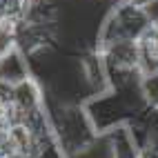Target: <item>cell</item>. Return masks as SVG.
I'll use <instances>...</instances> for the list:
<instances>
[{"mask_svg": "<svg viewBox=\"0 0 158 158\" xmlns=\"http://www.w3.org/2000/svg\"><path fill=\"white\" fill-rule=\"evenodd\" d=\"M149 20L143 14V9L134 0H120L111 9L109 18L98 34V43H111V40H138L149 31Z\"/></svg>", "mask_w": 158, "mask_h": 158, "instance_id": "1", "label": "cell"}, {"mask_svg": "<svg viewBox=\"0 0 158 158\" xmlns=\"http://www.w3.org/2000/svg\"><path fill=\"white\" fill-rule=\"evenodd\" d=\"M138 73L140 78L158 73V25L138 40Z\"/></svg>", "mask_w": 158, "mask_h": 158, "instance_id": "2", "label": "cell"}, {"mask_svg": "<svg viewBox=\"0 0 158 158\" xmlns=\"http://www.w3.org/2000/svg\"><path fill=\"white\" fill-rule=\"evenodd\" d=\"M0 20H2V18H0Z\"/></svg>", "mask_w": 158, "mask_h": 158, "instance_id": "3", "label": "cell"}, {"mask_svg": "<svg viewBox=\"0 0 158 158\" xmlns=\"http://www.w3.org/2000/svg\"><path fill=\"white\" fill-rule=\"evenodd\" d=\"M118 2H120V0H118Z\"/></svg>", "mask_w": 158, "mask_h": 158, "instance_id": "4", "label": "cell"}]
</instances>
